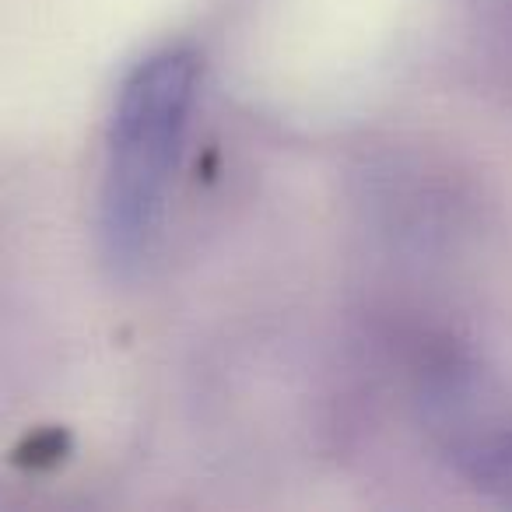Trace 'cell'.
Returning <instances> with one entry per match:
<instances>
[{
	"label": "cell",
	"instance_id": "6da1fadb",
	"mask_svg": "<svg viewBox=\"0 0 512 512\" xmlns=\"http://www.w3.org/2000/svg\"><path fill=\"white\" fill-rule=\"evenodd\" d=\"M193 50H162L123 81L109 123L99 232L109 264L134 267L148 256L169 197L172 169L197 99Z\"/></svg>",
	"mask_w": 512,
	"mask_h": 512
},
{
	"label": "cell",
	"instance_id": "7a4b0ae2",
	"mask_svg": "<svg viewBox=\"0 0 512 512\" xmlns=\"http://www.w3.org/2000/svg\"><path fill=\"white\" fill-rule=\"evenodd\" d=\"M64 446L67 435L57 432V428L53 432H39L25 442V449L18 453V463H25V467H50V463H57L64 456Z\"/></svg>",
	"mask_w": 512,
	"mask_h": 512
}]
</instances>
